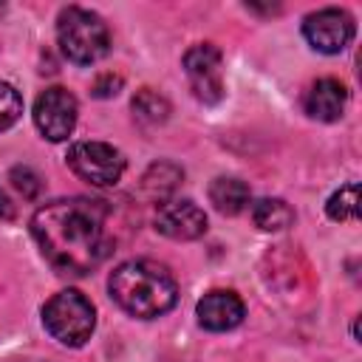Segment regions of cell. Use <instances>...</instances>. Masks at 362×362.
<instances>
[{"label": "cell", "mask_w": 362, "mask_h": 362, "mask_svg": "<svg viewBox=\"0 0 362 362\" xmlns=\"http://www.w3.org/2000/svg\"><path fill=\"white\" fill-rule=\"evenodd\" d=\"M14 215V206H11V201H8V195L0 189V221H8Z\"/></svg>", "instance_id": "ffe728a7"}, {"label": "cell", "mask_w": 362, "mask_h": 362, "mask_svg": "<svg viewBox=\"0 0 362 362\" xmlns=\"http://www.w3.org/2000/svg\"><path fill=\"white\" fill-rule=\"evenodd\" d=\"M68 167L93 187H113L124 173V156L107 141H76L68 147Z\"/></svg>", "instance_id": "5b68a950"}, {"label": "cell", "mask_w": 362, "mask_h": 362, "mask_svg": "<svg viewBox=\"0 0 362 362\" xmlns=\"http://www.w3.org/2000/svg\"><path fill=\"white\" fill-rule=\"evenodd\" d=\"M209 201L221 215H238L249 204V187L240 178L221 175L209 184Z\"/></svg>", "instance_id": "4fadbf2b"}, {"label": "cell", "mask_w": 362, "mask_h": 362, "mask_svg": "<svg viewBox=\"0 0 362 362\" xmlns=\"http://www.w3.org/2000/svg\"><path fill=\"white\" fill-rule=\"evenodd\" d=\"M122 85H124V79L119 76V74H99L96 79H93V85H90V93L96 96V99H110V96H116L119 90H122Z\"/></svg>", "instance_id": "d6986e66"}, {"label": "cell", "mask_w": 362, "mask_h": 362, "mask_svg": "<svg viewBox=\"0 0 362 362\" xmlns=\"http://www.w3.org/2000/svg\"><path fill=\"white\" fill-rule=\"evenodd\" d=\"M345 105H348V88L334 76L317 79L303 96V110L317 122H337Z\"/></svg>", "instance_id": "8fae6325"}, {"label": "cell", "mask_w": 362, "mask_h": 362, "mask_svg": "<svg viewBox=\"0 0 362 362\" xmlns=\"http://www.w3.org/2000/svg\"><path fill=\"white\" fill-rule=\"evenodd\" d=\"M325 212L331 221H339V223H351V221H359V184L351 181L345 187H339L328 204H325Z\"/></svg>", "instance_id": "2e32d148"}, {"label": "cell", "mask_w": 362, "mask_h": 362, "mask_svg": "<svg viewBox=\"0 0 362 362\" xmlns=\"http://www.w3.org/2000/svg\"><path fill=\"white\" fill-rule=\"evenodd\" d=\"M107 291L119 308L139 320L161 317L178 300V286L170 269L147 257L119 263L107 280Z\"/></svg>", "instance_id": "7a4b0ae2"}, {"label": "cell", "mask_w": 362, "mask_h": 362, "mask_svg": "<svg viewBox=\"0 0 362 362\" xmlns=\"http://www.w3.org/2000/svg\"><path fill=\"white\" fill-rule=\"evenodd\" d=\"M184 181V170L173 161H156L144 175H141V195L153 204H167L170 195L178 189V184Z\"/></svg>", "instance_id": "7c38bea8"}, {"label": "cell", "mask_w": 362, "mask_h": 362, "mask_svg": "<svg viewBox=\"0 0 362 362\" xmlns=\"http://www.w3.org/2000/svg\"><path fill=\"white\" fill-rule=\"evenodd\" d=\"M195 314H198V322L206 331H232V328H238L243 322L246 305L235 291L212 288L198 300Z\"/></svg>", "instance_id": "30bf717a"}, {"label": "cell", "mask_w": 362, "mask_h": 362, "mask_svg": "<svg viewBox=\"0 0 362 362\" xmlns=\"http://www.w3.org/2000/svg\"><path fill=\"white\" fill-rule=\"evenodd\" d=\"M57 42L71 62L93 65L110 51V31L96 11L68 6L57 17Z\"/></svg>", "instance_id": "3957f363"}, {"label": "cell", "mask_w": 362, "mask_h": 362, "mask_svg": "<svg viewBox=\"0 0 362 362\" xmlns=\"http://www.w3.org/2000/svg\"><path fill=\"white\" fill-rule=\"evenodd\" d=\"M20 116H23V96L17 93L14 85L0 82V133L8 130Z\"/></svg>", "instance_id": "e0dca14e"}, {"label": "cell", "mask_w": 362, "mask_h": 362, "mask_svg": "<svg viewBox=\"0 0 362 362\" xmlns=\"http://www.w3.org/2000/svg\"><path fill=\"white\" fill-rule=\"evenodd\" d=\"M8 181H11V187L23 195V198H37L40 195V189H42V184H40V175L31 170V167H25V164H17V167H11L8 170Z\"/></svg>", "instance_id": "ac0fdd59"}, {"label": "cell", "mask_w": 362, "mask_h": 362, "mask_svg": "<svg viewBox=\"0 0 362 362\" xmlns=\"http://www.w3.org/2000/svg\"><path fill=\"white\" fill-rule=\"evenodd\" d=\"M303 37L320 54H339L354 40V17L345 8H320L305 14Z\"/></svg>", "instance_id": "ba28073f"}, {"label": "cell", "mask_w": 362, "mask_h": 362, "mask_svg": "<svg viewBox=\"0 0 362 362\" xmlns=\"http://www.w3.org/2000/svg\"><path fill=\"white\" fill-rule=\"evenodd\" d=\"M130 107H133L136 119L144 122V124H161V122H167V116H170V102H167L158 90H153V88L136 90Z\"/></svg>", "instance_id": "9a60e30c"}, {"label": "cell", "mask_w": 362, "mask_h": 362, "mask_svg": "<svg viewBox=\"0 0 362 362\" xmlns=\"http://www.w3.org/2000/svg\"><path fill=\"white\" fill-rule=\"evenodd\" d=\"M31 235L57 272L82 277L110 252L107 206L96 198L51 201L34 212Z\"/></svg>", "instance_id": "6da1fadb"}, {"label": "cell", "mask_w": 362, "mask_h": 362, "mask_svg": "<svg viewBox=\"0 0 362 362\" xmlns=\"http://www.w3.org/2000/svg\"><path fill=\"white\" fill-rule=\"evenodd\" d=\"M76 96L68 88H45L34 102V124L48 141H65L76 127Z\"/></svg>", "instance_id": "52a82bcc"}, {"label": "cell", "mask_w": 362, "mask_h": 362, "mask_svg": "<svg viewBox=\"0 0 362 362\" xmlns=\"http://www.w3.org/2000/svg\"><path fill=\"white\" fill-rule=\"evenodd\" d=\"M42 325L57 342L79 348L90 339L96 328V308L82 291L62 288L42 305Z\"/></svg>", "instance_id": "277c9868"}, {"label": "cell", "mask_w": 362, "mask_h": 362, "mask_svg": "<svg viewBox=\"0 0 362 362\" xmlns=\"http://www.w3.org/2000/svg\"><path fill=\"white\" fill-rule=\"evenodd\" d=\"M223 57L212 42H198L184 54V74L189 90L204 105H218L223 99Z\"/></svg>", "instance_id": "8992f818"}, {"label": "cell", "mask_w": 362, "mask_h": 362, "mask_svg": "<svg viewBox=\"0 0 362 362\" xmlns=\"http://www.w3.org/2000/svg\"><path fill=\"white\" fill-rule=\"evenodd\" d=\"M252 221L263 232H280L294 221V212L283 198H260L252 206Z\"/></svg>", "instance_id": "5bb4252c"}, {"label": "cell", "mask_w": 362, "mask_h": 362, "mask_svg": "<svg viewBox=\"0 0 362 362\" xmlns=\"http://www.w3.org/2000/svg\"><path fill=\"white\" fill-rule=\"evenodd\" d=\"M0 11H3V8H0Z\"/></svg>", "instance_id": "44dd1931"}, {"label": "cell", "mask_w": 362, "mask_h": 362, "mask_svg": "<svg viewBox=\"0 0 362 362\" xmlns=\"http://www.w3.org/2000/svg\"><path fill=\"white\" fill-rule=\"evenodd\" d=\"M156 229L173 240H195L206 232V215L189 198L167 201L156 212Z\"/></svg>", "instance_id": "9c48e42d"}]
</instances>
